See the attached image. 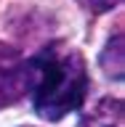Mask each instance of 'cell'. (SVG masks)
<instances>
[{"mask_svg":"<svg viewBox=\"0 0 125 127\" xmlns=\"http://www.w3.org/2000/svg\"><path fill=\"white\" fill-rule=\"evenodd\" d=\"M77 3L91 13H107V11L120 5V0H77Z\"/></svg>","mask_w":125,"mask_h":127,"instance_id":"5","label":"cell"},{"mask_svg":"<svg viewBox=\"0 0 125 127\" xmlns=\"http://www.w3.org/2000/svg\"><path fill=\"white\" fill-rule=\"evenodd\" d=\"M32 66L19 48L0 42V109H8L29 95Z\"/></svg>","mask_w":125,"mask_h":127,"instance_id":"2","label":"cell"},{"mask_svg":"<svg viewBox=\"0 0 125 127\" xmlns=\"http://www.w3.org/2000/svg\"><path fill=\"white\" fill-rule=\"evenodd\" d=\"M29 66L32 109L43 122H61L67 114L85 106L91 77L80 50L61 40H53L29 58Z\"/></svg>","mask_w":125,"mask_h":127,"instance_id":"1","label":"cell"},{"mask_svg":"<svg viewBox=\"0 0 125 127\" xmlns=\"http://www.w3.org/2000/svg\"><path fill=\"white\" fill-rule=\"evenodd\" d=\"M123 64H125V58H123V32H115V37H109L107 48L99 56V66H101V71L109 79L123 82Z\"/></svg>","mask_w":125,"mask_h":127,"instance_id":"4","label":"cell"},{"mask_svg":"<svg viewBox=\"0 0 125 127\" xmlns=\"http://www.w3.org/2000/svg\"><path fill=\"white\" fill-rule=\"evenodd\" d=\"M77 127H123V101L104 95L83 111Z\"/></svg>","mask_w":125,"mask_h":127,"instance_id":"3","label":"cell"}]
</instances>
